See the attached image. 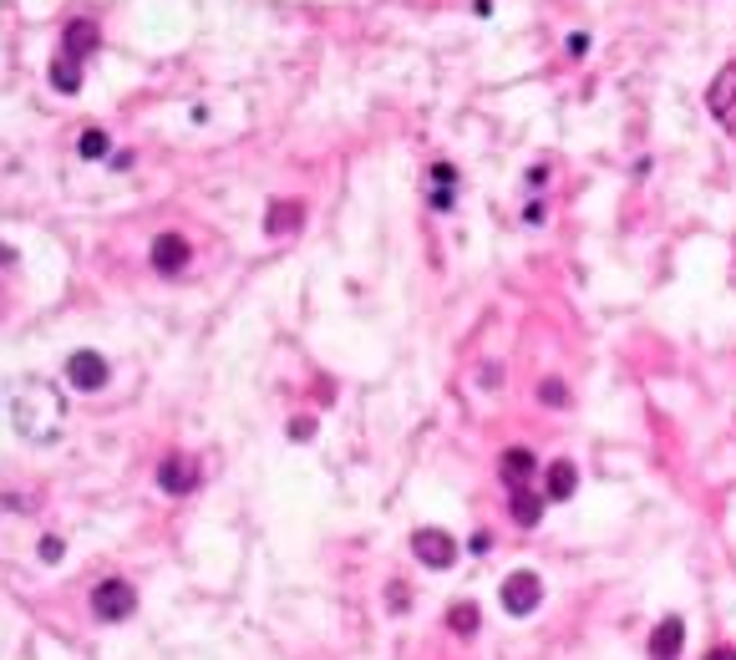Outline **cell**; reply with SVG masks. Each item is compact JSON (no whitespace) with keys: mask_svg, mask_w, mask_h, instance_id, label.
Masks as SVG:
<instances>
[{"mask_svg":"<svg viewBox=\"0 0 736 660\" xmlns=\"http://www.w3.org/2000/svg\"><path fill=\"white\" fill-rule=\"evenodd\" d=\"M707 103H711V112H716V118L736 132V61L716 72V82H711V92H707Z\"/></svg>","mask_w":736,"mask_h":660,"instance_id":"cell-6","label":"cell"},{"mask_svg":"<svg viewBox=\"0 0 736 660\" xmlns=\"http://www.w3.org/2000/svg\"><path fill=\"white\" fill-rule=\"evenodd\" d=\"M67 376H72V386H82V392H97V386L107 382V361L97 351H76L72 361H67Z\"/></svg>","mask_w":736,"mask_h":660,"instance_id":"cell-8","label":"cell"},{"mask_svg":"<svg viewBox=\"0 0 736 660\" xmlns=\"http://www.w3.org/2000/svg\"><path fill=\"white\" fill-rule=\"evenodd\" d=\"M158 483L168 488V493H178V499H183V493H193V483H198V463H193L189 453H173L158 468Z\"/></svg>","mask_w":736,"mask_h":660,"instance_id":"cell-7","label":"cell"},{"mask_svg":"<svg viewBox=\"0 0 736 660\" xmlns=\"http://www.w3.org/2000/svg\"><path fill=\"white\" fill-rule=\"evenodd\" d=\"M503 483H508V493L533 483V453L529 447H508V453H503Z\"/></svg>","mask_w":736,"mask_h":660,"instance_id":"cell-10","label":"cell"},{"mask_svg":"<svg viewBox=\"0 0 736 660\" xmlns=\"http://www.w3.org/2000/svg\"><path fill=\"white\" fill-rule=\"evenodd\" d=\"M92 41H97V31L82 26V21L67 31V57L57 61V87H61V92H76V57H87Z\"/></svg>","mask_w":736,"mask_h":660,"instance_id":"cell-5","label":"cell"},{"mask_svg":"<svg viewBox=\"0 0 736 660\" xmlns=\"http://www.w3.org/2000/svg\"><path fill=\"white\" fill-rule=\"evenodd\" d=\"M453 199H457V173L447 163H437L432 168V208H453Z\"/></svg>","mask_w":736,"mask_h":660,"instance_id":"cell-12","label":"cell"},{"mask_svg":"<svg viewBox=\"0 0 736 660\" xmlns=\"http://www.w3.org/2000/svg\"><path fill=\"white\" fill-rule=\"evenodd\" d=\"M539 514H544V503L533 499V483L529 488H514V518H518V524L533 528V524H539Z\"/></svg>","mask_w":736,"mask_h":660,"instance_id":"cell-13","label":"cell"},{"mask_svg":"<svg viewBox=\"0 0 736 660\" xmlns=\"http://www.w3.org/2000/svg\"><path fill=\"white\" fill-rule=\"evenodd\" d=\"M707 660H736V650H732V646H722V650H711Z\"/></svg>","mask_w":736,"mask_h":660,"instance_id":"cell-18","label":"cell"},{"mask_svg":"<svg viewBox=\"0 0 736 660\" xmlns=\"http://www.w3.org/2000/svg\"><path fill=\"white\" fill-rule=\"evenodd\" d=\"M11 411H15V427L26 432V437L46 442L61 432V411H67V401H61V392L51 382H21L11 396Z\"/></svg>","mask_w":736,"mask_h":660,"instance_id":"cell-1","label":"cell"},{"mask_svg":"<svg viewBox=\"0 0 736 660\" xmlns=\"http://www.w3.org/2000/svg\"><path fill=\"white\" fill-rule=\"evenodd\" d=\"M453 625H457V635H472V631H478V610H472V604H457Z\"/></svg>","mask_w":736,"mask_h":660,"instance_id":"cell-16","label":"cell"},{"mask_svg":"<svg viewBox=\"0 0 736 660\" xmlns=\"http://www.w3.org/2000/svg\"><path fill=\"white\" fill-rule=\"evenodd\" d=\"M300 224V204H275V214H269V235H285V229H294Z\"/></svg>","mask_w":736,"mask_h":660,"instance_id":"cell-15","label":"cell"},{"mask_svg":"<svg viewBox=\"0 0 736 660\" xmlns=\"http://www.w3.org/2000/svg\"><path fill=\"white\" fill-rule=\"evenodd\" d=\"M575 483H579L575 463H554V468H548V499H569V493H575Z\"/></svg>","mask_w":736,"mask_h":660,"instance_id":"cell-14","label":"cell"},{"mask_svg":"<svg viewBox=\"0 0 736 660\" xmlns=\"http://www.w3.org/2000/svg\"><path fill=\"white\" fill-rule=\"evenodd\" d=\"M92 610L102 620H128L137 610V589L128 579H102V585L92 589Z\"/></svg>","mask_w":736,"mask_h":660,"instance_id":"cell-3","label":"cell"},{"mask_svg":"<svg viewBox=\"0 0 736 660\" xmlns=\"http://www.w3.org/2000/svg\"><path fill=\"white\" fill-rule=\"evenodd\" d=\"M498 600H503V610H508V615H533V610H539V600H544V585H539V574H533V569H514L508 579H503Z\"/></svg>","mask_w":736,"mask_h":660,"instance_id":"cell-2","label":"cell"},{"mask_svg":"<svg viewBox=\"0 0 736 660\" xmlns=\"http://www.w3.org/2000/svg\"><path fill=\"white\" fill-rule=\"evenodd\" d=\"M153 264H158L162 275H178L183 264H189V239H178V235H162L158 244H153Z\"/></svg>","mask_w":736,"mask_h":660,"instance_id":"cell-11","label":"cell"},{"mask_svg":"<svg viewBox=\"0 0 736 660\" xmlns=\"http://www.w3.org/2000/svg\"><path fill=\"white\" fill-rule=\"evenodd\" d=\"M680 640H686V625H680L676 615H665L661 625H655V635H650V656H655V660H676L680 656Z\"/></svg>","mask_w":736,"mask_h":660,"instance_id":"cell-9","label":"cell"},{"mask_svg":"<svg viewBox=\"0 0 736 660\" xmlns=\"http://www.w3.org/2000/svg\"><path fill=\"white\" fill-rule=\"evenodd\" d=\"M107 153V137L102 132H87V137H82V158H102Z\"/></svg>","mask_w":736,"mask_h":660,"instance_id":"cell-17","label":"cell"},{"mask_svg":"<svg viewBox=\"0 0 736 660\" xmlns=\"http://www.w3.org/2000/svg\"><path fill=\"white\" fill-rule=\"evenodd\" d=\"M412 554L427 564V569H447L457 559V543L453 533H442V528H417L412 533Z\"/></svg>","mask_w":736,"mask_h":660,"instance_id":"cell-4","label":"cell"}]
</instances>
